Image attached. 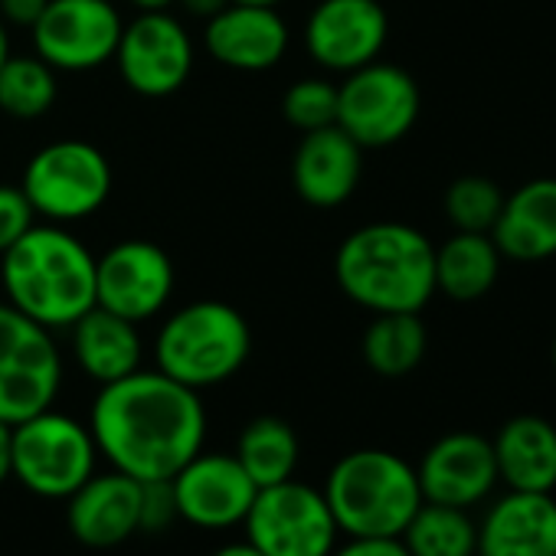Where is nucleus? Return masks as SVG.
Returning a JSON list of instances; mask_svg holds the SVG:
<instances>
[{
  "label": "nucleus",
  "instance_id": "obj_1",
  "mask_svg": "<svg viewBox=\"0 0 556 556\" xmlns=\"http://www.w3.org/2000/svg\"><path fill=\"white\" fill-rule=\"evenodd\" d=\"M99 455L138 481L174 478L206 439V409L197 390L167 374L135 370L99 387L89 409Z\"/></svg>",
  "mask_w": 556,
  "mask_h": 556
},
{
  "label": "nucleus",
  "instance_id": "obj_2",
  "mask_svg": "<svg viewBox=\"0 0 556 556\" xmlns=\"http://www.w3.org/2000/svg\"><path fill=\"white\" fill-rule=\"evenodd\" d=\"M8 302L50 331H70L96 308V255L60 223H34L4 255Z\"/></svg>",
  "mask_w": 556,
  "mask_h": 556
},
{
  "label": "nucleus",
  "instance_id": "obj_3",
  "mask_svg": "<svg viewBox=\"0 0 556 556\" xmlns=\"http://www.w3.org/2000/svg\"><path fill=\"white\" fill-rule=\"evenodd\" d=\"M334 278L354 305L374 315H419L435 295V245L409 223H367L338 245Z\"/></svg>",
  "mask_w": 556,
  "mask_h": 556
},
{
  "label": "nucleus",
  "instance_id": "obj_4",
  "mask_svg": "<svg viewBox=\"0 0 556 556\" xmlns=\"http://www.w3.org/2000/svg\"><path fill=\"white\" fill-rule=\"evenodd\" d=\"M321 491L344 536H400L422 504L416 465L387 448L341 455Z\"/></svg>",
  "mask_w": 556,
  "mask_h": 556
},
{
  "label": "nucleus",
  "instance_id": "obj_5",
  "mask_svg": "<svg viewBox=\"0 0 556 556\" xmlns=\"http://www.w3.org/2000/svg\"><path fill=\"white\" fill-rule=\"evenodd\" d=\"M252 351V331L226 302H190L164 318L154 338V364L170 380L203 393L232 380Z\"/></svg>",
  "mask_w": 556,
  "mask_h": 556
},
{
  "label": "nucleus",
  "instance_id": "obj_6",
  "mask_svg": "<svg viewBox=\"0 0 556 556\" xmlns=\"http://www.w3.org/2000/svg\"><path fill=\"white\" fill-rule=\"evenodd\" d=\"M99 458L89 422L53 406L11 426V478L37 497L66 501L96 475Z\"/></svg>",
  "mask_w": 556,
  "mask_h": 556
},
{
  "label": "nucleus",
  "instance_id": "obj_7",
  "mask_svg": "<svg viewBox=\"0 0 556 556\" xmlns=\"http://www.w3.org/2000/svg\"><path fill=\"white\" fill-rule=\"evenodd\" d=\"M21 190L27 193L37 219L70 226L105 206L112 197V164L96 144L63 138L27 161Z\"/></svg>",
  "mask_w": 556,
  "mask_h": 556
},
{
  "label": "nucleus",
  "instance_id": "obj_8",
  "mask_svg": "<svg viewBox=\"0 0 556 556\" xmlns=\"http://www.w3.org/2000/svg\"><path fill=\"white\" fill-rule=\"evenodd\" d=\"M63 387V354L50 328L0 302V422L50 409Z\"/></svg>",
  "mask_w": 556,
  "mask_h": 556
},
{
  "label": "nucleus",
  "instance_id": "obj_9",
  "mask_svg": "<svg viewBox=\"0 0 556 556\" xmlns=\"http://www.w3.org/2000/svg\"><path fill=\"white\" fill-rule=\"evenodd\" d=\"M242 530L262 556H331L341 540L325 491L299 478L258 488Z\"/></svg>",
  "mask_w": 556,
  "mask_h": 556
},
{
  "label": "nucleus",
  "instance_id": "obj_10",
  "mask_svg": "<svg viewBox=\"0 0 556 556\" xmlns=\"http://www.w3.org/2000/svg\"><path fill=\"white\" fill-rule=\"evenodd\" d=\"M422 109L416 79L393 63H367L338 86V128L364 151L403 141Z\"/></svg>",
  "mask_w": 556,
  "mask_h": 556
},
{
  "label": "nucleus",
  "instance_id": "obj_11",
  "mask_svg": "<svg viewBox=\"0 0 556 556\" xmlns=\"http://www.w3.org/2000/svg\"><path fill=\"white\" fill-rule=\"evenodd\" d=\"M122 83L144 99H167L180 92L193 73V40L170 11H138L122 27L115 47Z\"/></svg>",
  "mask_w": 556,
  "mask_h": 556
},
{
  "label": "nucleus",
  "instance_id": "obj_12",
  "mask_svg": "<svg viewBox=\"0 0 556 556\" xmlns=\"http://www.w3.org/2000/svg\"><path fill=\"white\" fill-rule=\"evenodd\" d=\"M174 262L151 239H122L96 258V305L144 325L174 295Z\"/></svg>",
  "mask_w": 556,
  "mask_h": 556
},
{
  "label": "nucleus",
  "instance_id": "obj_13",
  "mask_svg": "<svg viewBox=\"0 0 556 556\" xmlns=\"http://www.w3.org/2000/svg\"><path fill=\"white\" fill-rule=\"evenodd\" d=\"M122 27L112 0H50L30 37L34 53L56 73H89L115 56Z\"/></svg>",
  "mask_w": 556,
  "mask_h": 556
},
{
  "label": "nucleus",
  "instance_id": "obj_14",
  "mask_svg": "<svg viewBox=\"0 0 556 556\" xmlns=\"http://www.w3.org/2000/svg\"><path fill=\"white\" fill-rule=\"evenodd\" d=\"M177 514L197 530L242 527L258 484L232 452H197L174 478Z\"/></svg>",
  "mask_w": 556,
  "mask_h": 556
},
{
  "label": "nucleus",
  "instance_id": "obj_15",
  "mask_svg": "<svg viewBox=\"0 0 556 556\" xmlns=\"http://www.w3.org/2000/svg\"><path fill=\"white\" fill-rule=\"evenodd\" d=\"M305 53L328 73H354L380 60L390 17L380 0H321L305 21Z\"/></svg>",
  "mask_w": 556,
  "mask_h": 556
},
{
  "label": "nucleus",
  "instance_id": "obj_16",
  "mask_svg": "<svg viewBox=\"0 0 556 556\" xmlns=\"http://www.w3.org/2000/svg\"><path fill=\"white\" fill-rule=\"evenodd\" d=\"M422 501L448 507H475L497 484L491 439L478 432H448L435 439L416 465Z\"/></svg>",
  "mask_w": 556,
  "mask_h": 556
},
{
  "label": "nucleus",
  "instance_id": "obj_17",
  "mask_svg": "<svg viewBox=\"0 0 556 556\" xmlns=\"http://www.w3.org/2000/svg\"><path fill=\"white\" fill-rule=\"evenodd\" d=\"M289 40L292 34L278 8L236 4V0L203 27L206 53L236 73H265L278 66L289 53Z\"/></svg>",
  "mask_w": 556,
  "mask_h": 556
},
{
  "label": "nucleus",
  "instance_id": "obj_18",
  "mask_svg": "<svg viewBox=\"0 0 556 556\" xmlns=\"http://www.w3.org/2000/svg\"><path fill=\"white\" fill-rule=\"evenodd\" d=\"M66 527L83 546H122L141 533V481L115 468L96 471L66 497Z\"/></svg>",
  "mask_w": 556,
  "mask_h": 556
},
{
  "label": "nucleus",
  "instance_id": "obj_19",
  "mask_svg": "<svg viewBox=\"0 0 556 556\" xmlns=\"http://www.w3.org/2000/svg\"><path fill=\"white\" fill-rule=\"evenodd\" d=\"M364 174V148L338 125L305 131L292 154L295 193L315 210L348 203Z\"/></svg>",
  "mask_w": 556,
  "mask_h": 556
},
{
  "label": "nucleus",
  "instance_id": "obj_20",
  "mask_svg": "<svg viewBox=\"0 0 556 556\" xmlns=\"http://www.w3.org/2000/svg\"><path fill=\"white\" fill-rule=\"evenodd\" d=\"M475 556H556V497L507 491L478 523Z\"/></svg>",
  "mask_w": 556,
  "mask_h": 556
},
{
  "label": "nucleus",
  "instance_id": "obj_21",
  "mask_svg": "<svg viewBox=\"0 0 556 556\" xmlns=\"http://www.w3.org/2000/svg\"><path fill=\"white\" fill-rule=\"evenodd\" d=\"M491 239L504 258L543 262L556 255V177H536L504 197Z\"/></svg>",
  "mask_w": 556,
  "mask_h": 556
},
{
  "label": "nucleus",
  "instance_id": "obj_22",
  "mask_svg": "<svg viewBox=\"0 0 556 556\" xmlns=\"http://www.w3.org/2000/svg\"><path fill=\"white\" fill-rule=\"evenodd\" d=\"M497 481L510 491L553 494L556 488V426L543 416H514L491 439Z\"/></svg>",
  "mask_w": 556,
  "mask_h": 556
},
{
  "label": "nucleus",
  "instance_id": "obj_23",
  "mask_svg": "<svg viewBox=\"0 0 556 556\" xmlns=\"http://www.w3.org/2000/svg\"><path fill=\"white\" fill-rule=\"evenodd\" d=\"M73 357L89 380L99 387L115 383L135 370H141L144 341L135 321L118 318L105 308H89L73 328Z\"/></svg>",
  "mask_w": 556,
  "mask_h": 556
},
{
  "label": "nucleus",
  "instance_id": "obj_24",
  "mask_svg": "<svg viewBox=\"0 0 556 556\" xmlns=\"http://www.w3.org/2000/svg\"><path fill=\"white\" fill-rule=\"evenodd\" d=\"M501 249L491 232H452L442 245H435V292L452 302H478L484 299L501 275Z\"/></svg>",
  "mask_w": 556,
  "mask_h": 556
},
{
  "label": "nucleus",
  "instance_id": "obj_25",
  "mask_svg": "<svg viewBox=\"0 0 556 556\" xmlns=\"http://www.w3.org/2000/svg\"><path fill=\"white\" fill-rule=\"evenodd\" d=\"M232 455L239 458V465L258 488H268V484L295 478L302 445H299L295 429L286 419L255 416L242 426Z\"/></svg>",
  "mask_w": 556,
  "mask_h": 556
},
{
  "label": "nucleus",
  "instance_id": "obj_26",
  "mask_svg": "<svg viewBox=\"0 0 556 556\" xmlns=\"http://www.w3.org/2000/svg\"><path fill=\"white\" fill-rule=\"evenodd\" d=\"M426 325L416 312H393V315H374V321L364 331L361 354L364 364L387 380L413 374L426 357Z\"/></svg>",
  "mask_w": 556,
  "mask_h": 556
},
{
  "label": "nucleus",
  "instance_id": "obj_27",
  "mask_svg": "<svg viewBox=\"0 0 556 556\" xmlns=\"http://www.w3.org/2000/svg\"><path fill=\"white\" fill-rule=\"evenodd\" d=\"M400 543L409 556H475L478 553V523L465 507L422 501Z\"/></svg>",
  "mask_w": 556,
  "mask_h": 556
},
{
  "label": "nucleus",
  "instance_id": "obj_28",
  "mask_svg": "<svg viewBox=\"0 0 556 556\" xmlns=\"http://www.w3.org/2000/svg\"><path fill=\"white\" fill-rule=\"evenodd\" d=\"M60 96L56 70L43 63L37 53L30 56H8V63L0 66V112L30 122L43 118Z\"/></svg>",
  "mask_w": 556,
  "mask_h": 556
},
{
  "label": "nucleus",
  "instance_id": "obj_29",
  "mask_svg": "<svg viewBox=\"0 0 556 556\" xmlns=\"http://www.w3.org/2000/svg\"><path fill=\"white\" fill-rule=\"evenodd\" d=\"M504 206V193L494 180L465 174L445 190V216L458 232H491Z\"/></svg>",
  "mask_w": 556,
  "mask_h": 556
},
{
  "label": "nucleus",
  "instance_id": "obj_30",
  "mask_svg": "<svg viewBox=\"0 0 556 556\" xmlns=\"http://www.w3.org/2000/svg\"><path fill=\"white\" fill-rule=\"evenodd\" d=\"M282 115L302 135L338 125V86L318 76L299 79L282 96Z\"/></svg>",
  "mask_w": 556,
  "mask_h": 556
},
{
  "label": "nucleus",
  "instance_id": "obj_31",
  "mask_svg": "<svg viewBox=\"0 0 556 556\" xmlns=\"http://www.w3.org/2000/svg\"><path fill=\"white\" fill-rule=\"evenodd\" d=\"M37 223V213L21 187L0 184V255H4L30 226Z\"/></svg>",
  "mask_w": 556,
  "mask_h": 556
},
{
  "label": "nucleus",
  "instance_id": "obj_32",
  "mask_svg": "<svg viewBox=\"0 0 556 556\" xmlns=\"http://www.w3.org/2000/svg\"><path fill=\"white\" fill-rule=\"evenodd\" d=\"M174 520H180V514H177V497H174L170 478L141 481V530L157 533V530H167Z\"/></svg>",
  "mask_w": 556,
  "mask_h": 556
},
{
  "label": "nucleus",
  "instance_id": "obj_33",
  "mask_svg": "<svg viewBox=\"0 0 556 556\" xmlns=\"http://www.w3.org/2000/svg\"><path fill=\"white\" fill-rule=\"evenodd\" d=\"M331 556H409L400 536H348Z\"/></svg>",
  "mask_w": 556,
  "mask_h": 556
},
{
  "label": "nucleus",
  "instance_id": "obj_34",
  "mask_svg": "<svg viewBox=\"0 0 556 556\" xmlns=\"http://www.w3.org/2000/svg\"><path fill=\"white\" fill-rule=\"evenodd\" d=\"M50 0H0V21L17 30H34Z\"/></svg>",
  "mask_w": 556,
  "mask_h": 556
},
{
  "label": "nucleus",
  "instance_id": "obj_35",
  "mask_svg": "<svg viewBox=\"0 0 556 556\" xmlns=\"http://www.w3.org/2000/svg\"><path fill=\"white\" fill-rule=\"evenodd\" d=\"M232 4V0H177V4L174 8H184L190 17H200L203 24L210 21V17H216L223 8H229Z\"/></svg>",
  "mask_w": 556,
  "mask_h": 556
},
{
  "label": "nucleus",
  "instance_id": "obj_36",
  "mask_svg": "<svg viewBox=\"0 0 556 556\" xmlns=\"http://www.w3.org/2000/svg\"><path fill=\"white\" fill-rule=\"evenodd\" d=\"M11 481V426L0 422V484Z\"/></svg>",
  "mask_w": 556,
  "mask_h": 556
},
{
  "label": "nucleus",
  "instance_id": "obj_37",
  "mask_svg": "<svg viewBox=\"0 0 556 556\" xmlns=\"http://www.w3.org/2000/svg\"><path fill=\"white\" fill-rule=\"evenodd\" d=\"M210 556H262L249 540H239V543H223L219 549H213Z\"/></svg>",
  "mask_w": 556,
  "mask_h": 556
},
{
  "label": "nucleus",
  "instance_id": "obj_38",
  "mask_svg": "<svg viewBox=\"0 0 556 556\" xmlns=\"http://www.w3.org/2000/svg\"><path fill=\"white\" fill-rule=\"evenodd\" d=\"M135 11H170L177 0H128Z\"/></svg>",
  "mask_w": 556,
  "mask_h": 556
},
{
  "label": "nucleus",
  "instance_id": "obj_39",
  "mask_svg": "<svg viewBox=\"0 0 556 556\" xmlns=\"http://www.w3.org/2000/svg\"><path fill=\"white\" fill-rule=\"evenodd\" d=\"M8 56H11V27L0 21V66L8 63Z\"/></svg>",
  "mask_w": 556,
  "mask_h": 556
},
{
  "label": "nucleus",
  "instance_id": "obj_40",
  "mask_svg": "<svg viewBox=\"0 0 556 556\" xmlns=\"http://www.w3.org/2000/svg\"><path fill=\"white\" fill-rule=\"evenodd\" d=\"M236 4H258V8H278L282 0H236Z\"/></svg>",
  "mask_w": 556,
  "mask_h": 556
},
{
  "label": "nucleus",
  "instance_id": "obj_41",
  "mask_svg": "<svg viewBox=\"0 0 556 556\" xmlns=\"http://www.w3.org/2000/svg\"><path fill=\"white\" fill-rule=\"evenodd\" d=\"M553 370H556V338H553Z\"/></svg>",
  "mask_w": 556,
  "mask_h": 556
}]
</instances>
